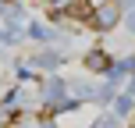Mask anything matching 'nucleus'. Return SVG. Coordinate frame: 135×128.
I'll list each match as a JSON object with an SVG mask.
<instances>
[{"label": "nucleus", "mask_w": 135, "mask_h": 128, "mask_svg": "<svg viewBox=\"0 0 135 128\" xmlns=\"http://www.w3.org/2000/svg\"><path fill=\"white\" fill-rule=\"evenodd\" d=\"M85 64L93 68V71H107V68H110V57H107V54H89Z\"/></svg>", "instance_id": "f03ea898"}, {"label": "nucleus", "mask_w": 135, "mask_h": 128, "mask_svg": "<svg viewBox=\"0 0 135 128\" xmlns=\"http://www.w3.org/2000/svg\"><path fill=\"white\" fill-rule=\"evenodd\" d=\"M117 18H121V4H117V0H107V4L96 7V25L100 29H114Z\"/></svg>", "instance_id": "f257e3e1"}]
</instances>
